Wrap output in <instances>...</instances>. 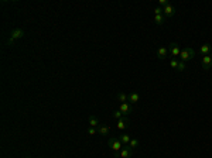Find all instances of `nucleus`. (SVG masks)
<instances>
[{"label": "nucleus", "instance_id": "27", "mask_svg": "<svg viewBox=\"0 0 212 158\" xmlns=\"http://www.w3.org/2000/svg\"><path fill=\"white\" fill-rule=\"evenodd\" d=\"M211 57H212V54H211Z\"/></svg>", "mask_w": 212, "mask_h": 158}, {"label": "nucleus", "instance_id": "11", "mask_svg": "<svg viewBox=\"0 0 212 158\" xmlns=\"http://www.w3.org/2000/svg\"><path fill=\"white\" fill-rule=\"evenodd\" d=\"M211 51H212V45H211V44H204V45H201V48H199V52L202 55H209Z\"/></svg>", "mask_w": 212, "mask_h": 158}, {"label": "nucleus", "instance_id": "15", "mask_svg": "<svg viewBox=\"0 0 212 158\" xmlns=\"http://www.w3.org/2000/svg\"><path fill=\"white\" fill-rule=\"evenodd\" d=\"M164 20H166V16L164 14L154 16V21H156V24H158V26H161V24L164 23Z\"/></svg>", "mask_w": 212, "mask_h": 158}, {"label": "nucleus", "instance_id": "4", "mask_svg": "<svg viewBox=\"0 0 212 158\" xmlns=\"http://www.w3.org/2000/svg\"><path fill=\"white\" fill-rule=\"evenodd\" d=\"M131 153H133V150H131L130 147H123L119 153H116L115 157L116 158H129L131 155Z\"/></svg>", "mask_w": 212, "mask_h": 158}, {"label": "nucleus", "instance_id": "18", "mask_svg": "<svg viewBox=\"0 0 212 158\" xmlns=\"http://www.w3.org/2000/svg\"><path fill=\"white\" fill-rule=\"evenodd\" d=\"M178 62H180V59H177V58H171V59H170V65H171V68L177 69V68H178Z\"/></svg>", "mask_w": 212, "mask_h": 158}, {"label": "nucleus", "instance_id": "2", "mask_svg": "<svg viewBox=\"0 0 212 158\" xmlns=\"http://www.w3.org/2000/svg\"><path fill=\"white\" fill-rule=\"evenodd\" d=\"M194 57H195V51H194L192 48H189V47H185V48H182V50H181V54H180V61L187 62V61H189V59H192Z\"/></svg>", "mask_w": 212, "mask_h": 158}, {"label": "nucleus", "instance_id": "19", "mask_svg": "<svg viewBox=\"0 0 212 158\" xmlns=\"http://www.w3.org/2000/svg\"><path fill=\"white\" fill-rule=\"evenodd\" d=\"M137 146H139V140H137V139H131L130 143H129V147H130L131 150H135Z\"/></svg>", "mask_w": 212, "mask_h": 158}, {"label": "nucleus", "instance_id": "24", "mask_svg": "<svg viewBox=\"0 0 212 158\" xmlns=\"http://www.w3.org/2000/svg\"><path fill=\"white\" fill-rule=\"evenodd\" d=\"M168 4H171L168 0H160V6H163V9L166 7V6H168Z\"/></svg>", "mask_w": 212, "mask_h": 158}, {"label": "nucleus", "instance_id": "17", "mask_svg": "<svg viewBox=\"0 0 212 158\" xmlns=\"http://www.w3.org/2000/svg\"><path fill=\"white\" fill-rule=\"evenodd\" d=\"M119 139H120V141H122L123 144H129V143H130V140H131L129 134H122Z\"/></svg>", "mask_w": 212, "mask_h": 158}, {"label": "nucleus", "instance_id": "9", "mask_svg": "<svg viewBox=\"0 0 212 158\" xmlns=\"http://www.w3.org/2000/svg\"><path fill=\"white\" fill-rule=\"evenodd\" d=\"M163 13H164L166 17H173V16L175 14V7L171 6V4H168V6H166V7L163 9Z\"/></svg>", "mask_w": 212, "mask_h": 158}, {"label": "nucleus", "instance_id": "20", "mask_svg": "<svg viewBox=\"0 0 212 158\" xmlns=\"http://www.w3.org/2000/svg\"><path fill=\"white\" fill-rule=\"evenodd\" d=\"M113 117H115V119H122V117H124L123 116V113L120 112V110H116V112H113Z\"/></svg>", "mask_w": 212, "mask_h": 158}, {"label": "nucleus", "instance_id": "12", "mask_svg": "<svg viewBox=\"0 0 212 158\" xmlns=\"http://www.w3.org/2000/svg\"><path fill=\"white\" fill-rule=\"evenodd\" d=\"M98 128V133H99L100 135H108L109 134V131H110V128L108 127V126H105V124H100Z\"/></svg>", "mask_w": 212, "mask_h": 158}, {"label": "nucleus", "instance_id": "5", "mask_svg": "<svg viewBox=\"0 0 212 158\" xmlns=\"http://www.w3.org/2000/svg\"><path fill=\"white\" fill-rule=\"evenodd\" d=\"M202 68L205 71H208L209 68H212V57L211 55H204L202 57Z\"/></svg>", "mask_w": 212, "mask_h": 158}, {"label": "nucleus", "instance_id": "10", "mask_svg": "<svg viewBox=\"0 0 212 158\" xmlns=\"http://www.w3.org/2000/svg\"><path fill=\"white\" fill-rule=\"evenodd\" d=\"M127 123H129V119L127 117H122V119L117 120V124H116V127H117V130H124V128L127 127Z\"/></svg>", "mask_w": 212, "mask_h": 158}, {"label": "nucleus", "instance_id": "14", "mask_svg": "<svg viewBox=\"0 0 212 158\" xmlns=\"http://www.w3.org/2000/svg\"><path fill=\"white\" fill-rule=\"evenodd\" d=\"M89 126L91 127H99V120H98V117H95V116H91L89 117Z\"/></svg>", "mask_w": 212, "mask_h": 158}, {"label": "nucleus", "instance_id": "26", "mask_svg": "<svg viewBox=\"0 0 212 158\" xmlns=\"http://www.w3.org/2000/svg\"><path fill=\"white\" fill-rule=\"evenodd\" d=\"M37 158H42V157H37Z\"/></svg>", "mask_w": 212, "mask_h": 158}, {"label": "nucleus", "instance_id": "8", "mask_svg": "<svg viewBox=\"0 0 212 158\" xmlns=\"http://www.w3.org/2000/svg\"><path fill=\"white\" fill-rule=\"evenodd\" d=\"M168 47H160L157 50V57L158 59H164V58H167V55H168Z\"/></svg>", "mask_w": 212, "mask_h": 158}, {"label": "nucleus", "instance_id": "21", "mask_svg": "<svg viewBox=\"0 0 212 158\" xmlns=\"http://www.w3.org/2000/svg\"><path fill=\"white\" fill-rule=\"evenodd\" d=\"M184 69H185V62L180 61V62H178V68H177V71H178V72H182Z\"/></svg>", "mask_w": 212, "mask_h": 158}, {"label": "nucleus", "instance_id": "13", "mask_svg": "<svg viewBox=\"0 0 212 158\" xmlns=\"http://www.w3.org/2000/svg\"><path fill=\"white\" fill-rule=\"evenodd\" d=\"M139 100H140V96H139V93L137 92H131L130 95H129V102H130V103L136 104Z\"/></svg>", "mask_w": 212, "mask_h": 158}, {"label": "nucleus", "instance_id": "25", "mask_svg": "<svg viewBox=\"0 0 212 158\" xmlns=\"http://www.w3.org/2000/svg\"><path fill=\"white\" fill-rule=\"evenodd\" d=\"M16 40L14 38H12V37H10V38L7 40V45H13V43H14Z\"/></svg>", "mask_w": 212, "mask_h": 158}, {"label": "nucleus", "instance_id": "3", "mask_svg": "<svg viewBox=\"0 0 212 158\" xmlns=\"http://www.w3.org/2000/svg\"><path fill=\"white\" fill-rule=\"evenodd\" d=\"M168 52L171 54V58H180V54H181V48L177 43H171L168 45Z\"/></svg>", "mask_w": 212, "mask_h": 158}, {"label": "nucleus", "instance_id": "22", "mask_svg": "<svg viewBox=\"0 0 212 158\" xmlns=\"http://www.w3.org/2000/svg\"><path fill=\"white\" fill-rule=\"evenodd\" d=\"M98 133V128L96 127H89L88 128V134L89 135H93V134H96Z\"/></svg>", "mask_w": 212, "mask_h": 158}, {"label": "nucleus", "instance_id": "7", "mask_svg": "<svg viewBox=\"0 0 212 158\" xmlns=\"http://www.w3.org/2000/svg\"><path fill=\"white\" fill-rule=\"evenodd\" d=\"M24 30H21V28H14V30L12 31V34H10V37L14 40H20V38H23L24 37Z\"/></svg>", "mask_w": 212, "mask_h": 158}, {"label": "nucleus", "instance_id": "6", "mask_svg": "<svg viewBox=\"0 0 212 158\" xmlns=\"http://www.w3.org/2000/svg\"><path fill=\"white\" fill-rule=\"evenodd\" d=\"M119 110L123 113V116L130 114V113H131V104H130V103H127V102H124V103H120Z\"/></svg>", "mask_w": 212, "mask_h": 158}, {"label": "nucleus", "instance_id": "1", "mask_svg": "<svg viewBox=\"0 0 212 158\" xmlns=\"http://www.w3.org/2000/svg\"><path fill=\"white\" fill-rule=\"evenodd\" d=\"M108 146L115 154L119 153V151L123 148V143L120 141V139H115V137H110V139L108 140Z\"/></svg>", "mask_w": 212, "mask_h": 158}, {"label": "nucleus", "instance_id": "23", "mask_svg": "<svg viewBox=\"0 0 212 158\" xmlns=\"http://www.w3.org/2000/svg\"><path fill=\"white\" fill-rule=\"evenodd\" d=\"M163 14V9L161 7H156L154 9V16H160Z\"/></svg>", "mask_w": 212, "mask_h": 158}, {"label": "nucleus", "instance_id": "16", "mask_svg": "<svg viewBox=\"0 0 212 158\" xmlns=\"http://www.w3.org/2000/svg\"><path fill=\"white\" fill-rule=\"evenodd\" d=\"M117 99H119V102L124 103V102L129 100V95H126V93H123V92H120L119 95H117Z\"/></svg>", "mask_w": 212, "mask_h": 158}]
</instances>
